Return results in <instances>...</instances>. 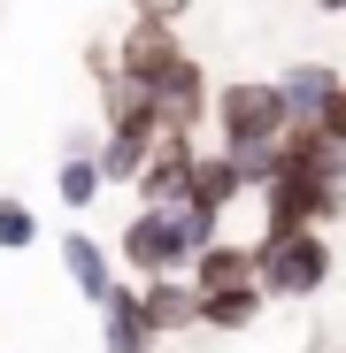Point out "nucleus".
Returning <instances> with one entry per match:
<instances>
[{
	"instance_id": "nucleus-16",
	"label": "nucleus",
	"mask_w": 346,
	"mask_h": 353,
	"mask_svg": "<svg viewBox=\"0 0 346 353\" xmlns=\"http://www.w3.org/2000/svg\"><path fill=\"white\" fill-rule=\"evenodd\" d=\"M316 8H323V16H346V0H316Z\"/></svg>"
},
{
	"instance_id": "nucleus-14",
	"label": "nucleus",
	"mask_w": 346,
	"mask_h": 353,
	"mask_svg": "<svg viewBox=\"0 0 346 353\" xmlns=\"http://www.w3.org/2000/svg\"><path fill=\"white\" fill-rule=\"evenodd\" d=\"M185 8H193V0H131V23H162V31H169Z\"/></svg>"
},
{
	"instance_id": "nucleus-1",
	"label": "nucleus",
	"mask_w": 346,
	"mask_h": 353,
	"mask_svg": "<svg viewBox=\"0 0 346 353\" xmlns=\"http://www.w3.org/2000/svg\"><path fill=\"white\" fill-rule=\"evenodd\" d=\"M115 77L162 115V131H193L200 108H208V70L177 46V31H162V23H131L124 54H115Z\"/></svg>"
},
{
	"instance_id": "nucleus-4",
	"label": "nucleus",
	"mask_w": 346,
	"mask_h": 353,
	"mask_svg": "<svg viewBox=\"0 0 346 353\" xmlns=\"http://www.w3.org/2000/svg\"><path fill=\"white\" fill-rule=\"evenodd\" d=\"M200 246H208V230H200L185 208H139V215L124 223V239H115V261H124L139 284H146V276H193Z\"/></svg>"
},
{
	"instance_id": "nucleus-7",
	"label": "nucleus",
	"mask_w": 346,
	"mask_h": 353,
	"mask_svg": "<svg viewBox=\"0 0 346 353\" xmlns=\"http://www.w3.org/2000/svg\"><path fill=\"white\" fill-rule=\"evenodd\" d=\"M338 70L331 62H293V70H277V92H285V115H293V131H316L323 123V108L338 100Z\"/></svg>"
},
{
	"instance_id": "nucleus-13",
	"label": "nucleus",
	"mask_w": 346,
	"mask_h": 353,
	"mask_svg": "<svg viewBox=\"0 0 346 353\" xmlns=\"http://www.w3.org/2000/svg\"><path fill=\"white\" fill-rule=\"evenodd\" d=\"M31 246H39V215H31V200L0 192V254H31Z\"/></svg>"
},
{
	"instance_id": "nucleus-8",
	"label": "nucleus",
	"mask_w": 346,
	"mask_h": 353,
	"mask_svg": "<svg viewBox=\"0 0 346 353\" xmlns=\"http://www.w3.org/2000/svg\"><path fill=\"white\" fill-rule=\"evenodd\" d=\"M139 300H146V323H154V338L200 330V284H193V276H146V284H139Z\"/></svg>"
},
{
	"instance_id": "nucleus-11",
	"label": "nucleus",
	"mask_w": 346,
	"mask_h": 353,
	"mask_svg": "<svg viewBox=\"0 0 346 353\" xmlns=\"http://www.w3.org/2000/svg\"><path fill=\"white\" fill-rule=\"evenodd\" d=\"M100 192H108V176H100V154H62V169H54V200L85 215Z\"/></svg>"
},
{
	"instance_id": "nucleus-12",
	"label": "nucleus",
	"mask_w": 346,
	"mask_h": 353,
	"mask_svg": "<svg viewBox=\"0 0 346 353\" xmlns=\"http://www.w3.org/2000/svg\"><path fill=\"white\" fill-rule=\"evenodd\" d=\"M254 276V246H239V239H215V246H200V261H193V284L208 292V284H247Z\"/></svg>"
},
{
	"instance_id": "nucleus-6",
	"label": "nucleus",
	"mask_w": 346,
	"mask_h": 353,
	"mask_svg": "<svg viewBox=\"0 0 346 353\" xmlns=\"http://www.w3.org/2000/svg\"><path fill=\"white\" fill-rule=\"evenodd\" d=\"M100 353H154V323H146V300H139V276H124L100 300Z\"/></svg>"
},
{
	"instance_id": "nucleus-5",
	"label": "nucleus",
	"mask_w": 346,
	"mask_h": 353,
	"mask_svg": "<svg viewBox=\"0 0 346 353\" xmlns=\"http://www.w3.org/2000/svg\"><path fill=\"white\" fill-rule=\"evenodd\" d=\"M193 161H200L193 131H162V146H154V154H146V169L131 176L139 208H185V192H193Z\"/></svg>"
},
{
	"instance_id": "nucleus-10",
	"label": "nucleus",
	"mask_w": 346,
	"mask_h": 353,
	"mask_svg": "<svg viewBox=\"0 0 346 353\" xmlns=\"http://www.w3.org/2000/svg\"><path fill=\"white\" fill-rule=\"evenodd\" d=\"M269 307V292L247 276V284H208L200 292V330H254V315Z\"/></svg>"
},
{
	"instance_id": "nucleus-2",
	"label": "nucleus",
	"mask_w": 346,
	"mask_h": 353,
	"mask_svg": "<svg viewBox=\"0 0 346 353\" xmlns=\"http://www.w3.org/2000/svg\"><path fill=\"white\" fill-rule=\"evenodd\" d=\"M285 131H293V115H285L277 77H231V85H215V139H223L215 154H231V161H239L254 192L269 185Z\"/></svg>"
},
{
	"instance_id": "nucleus-15",
	"label": "nucleus",
	"mask_w": 346,
	"mask_h": 353,
	"mask_svg": "<svg viewBox=\"0 0 346 353\" xmlns=\"http://www.w3.org/2000/svg\"><path fill=\"white\" fill-rule=\"evenodd\" d=\"M316 131H323V139H331V146L346 154V85H338V100L323 108V123H316Z\"/></svg>"
},
{
	"instance_id": "nucleus-3",
	"label": "nucleus",
	"mask_w": 346,
	"mask_h": 353,
	"mask_svg": "<svg viewBox=\"0 0 346 353\" xmlns=\"http://www.w3.org/2000/svg\"><path fill=\"white\" fill-rule=\"evenodd\" d=\"M331 269H338V254H331V230L323 223L254 239V284L269 292V300H316V292L331 284Z\"/></svg>"
},
{
	"instance_id": "nucleus-9",
	"label": "nucleus",
	"mask_w": 346,
	"mask_h": 353,
	"mask_svg": "<svg viewBox=\"0 0 346 353\" xmlns=\"http://www.w3.org/2000/svg\"><path fill=\"white\" fill-rule=\"evenodd\" d=\"M62 269H70V284L85 292V307H100L108 292L124 284V276H115V254L93 239V230H70V239H62Z\"/></svg>"
}]
</instances>
